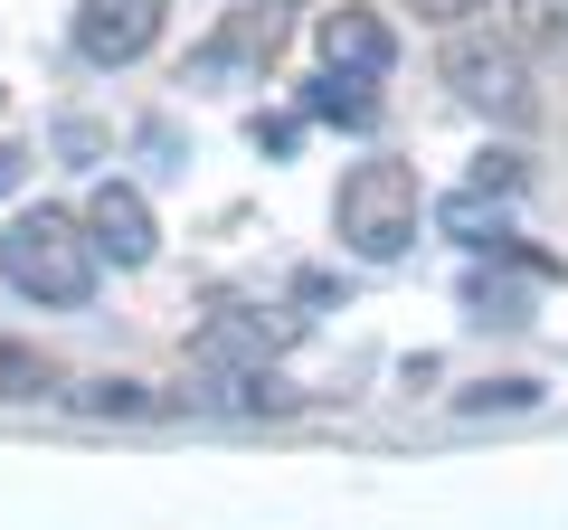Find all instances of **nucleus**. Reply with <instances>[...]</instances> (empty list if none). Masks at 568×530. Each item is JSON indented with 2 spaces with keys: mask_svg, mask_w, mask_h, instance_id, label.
<instances>
[{
  "mask_svg": "<svg viewBox=\"0 0 568 530\" xmlns=\"http://www.w3.org/2000/svg\"><path fill=\"white\" fill-rule=\"evenodd\" d=\"M0 275H10V294H29V304L77 313L85 294H95V237H85V218H67V208H20V218L0 227Z\"/></svg>",
  "mask_w": 568,
  "mask_h": 530,
  "instance_id": "1",
  "label": "nucleus"
},
{
  "mask_svg": "<svg viewBox=\"0 0 568 530\" xmlns=\"http://www.w3.org/2000/svg\"><path fill=\"white\" fill-rule=\"evenodd\" d=\"M417 218H426V200H417V171H407V162H351L342 171L332 227H342V246L361 265L407 256V246H417Z\"/></svg>",
  "mask_w": 568,
  "mask_h": 530,
  "instance_id": "2",
  "label": "nucleus"
},
{
  "mask_svg": "<svg viewBox=\"0 0 568 530\" xmlns=\"http://www.w3.org/2000/svg\"><path fill=\"white\" fill-rule=\"evenodd\" d=\"M294 342V323L284 313H256V304H227V313H209L200 332H190V379H209V388H227V379H265V360Z\"/></svg>",
  "mask_w": 568,
  "mask_h": 530,
  "instance_id": "3",
  "label": "nucleus"
},
{
  "mask_svg": "<svg viewBox=\"0 0 568 530\" xmlns=\"http://www.w3.org/2000/svg\"><path fill=\"white\" fill-rule=\"evenodd\" d=\"M446 85L465 104H484V114H503V123L530 114V67H521L511 39H455L446 48Z\"/></svg>",
  "mask_w": 568,
  "mask_h": 530,
  "instance_id": "4",
  "label": "nucleus"
},
{
  "mask_svg": "<svg viewBox=\"0 0 568 530\" xmlns=\"http://www.w3.org/2000/svg\"><path fill=\"white\" fill-rule=\"evenodd\" d=\"M275 39H284V0H246V10H227V20L190 48V77L200 85H237V77H256V67L275 58Z\"/></svg>",
  "mask_w": 568,
  "mask_h": 530,
  "instance_id": "5",
  "label": "nucleus"
},
{
  "mask_svg": "<svg viewBox=\"0 0 568 530\" xmlns=\"http://www.w3.org/2000/svg\"><path fill=\"white\" fill-rule=\"evenodd\" d=\"M162 0H77V58L85 67H133L162 48Z\"/></svg>",
  "mask_w": 568,
  "mask_h": 530,
  "instance_id": "6",
  "label": "nucleus"
},
{
  "mask_svg": "<svg viewBox=\"0 0 568 530\" xmlns=\"http://www.w3.org/2000/svg\"><path fill=\"white\" fill-rule=\"evenodd\" d=\"M85 237H95V256L114 265H152V200H142L133 181H95V200H85Z\"/></svg>",
  "mask_w": 568,
  "mask_h": 530,
  "instance_id": "7",
  "label": "nucleus"
},
{
  "mask_svg": "<svg viewBox=\"0 0 568 530\" xmlns=\"http://www.w3.org/2000/svg\"><path fill=\"white\" fill-rule=\"evenodd\" d=\"M323 58H332V77L379 85L388 67H398V39H388L379 10H323Z\"/></svg>",
  "mask_w": 568,
  "mask_h": 530,
  "instance_id": "8",
  "label": "nucleus"
},
{
  "mask_svg": "<svg viewBox=\"0 0 568 530\" xmlns=\"http://www.w3.org/2000/svg\"><path fill=\"white\" fill-rule=\"evenodd\" d=\"M436 227H446L455 246H503L511 237V200L503 190H455V200H436Z\"/></svg>",
  "mask_w": 568,
  "mask_h": 530,
  "instance_id": "9",
  "label": "nucleus"
},
{
  "mask_svg": "<svg viewBox=\"0 0 568 530\" xmlns=\"http://www.w3.org/2000/svg\"><path fill=\"white\" fill-rule=\"evenodd\" d=\"M304 114H313V123H351V133H369V123H379V95H369L361 77H332V67H323V77L304 85Z\"/></svg>",
  "mask_w": 568,
  "mask_h": 530,
  "instance_id": "10",
  "label": "nucleus"
},
{
  "mask_svg": "<svg viewBox=\"0 0 568 530\" xmlns=\"http://www.w3.org/2000/svg\"><path fill=\"white\" fill-rule=\"evenodd\" d=\"M48 379H58V369H48V350H29V342H0V398H39Z\"/></svg>",
  "mask_w": 568,
  "mask_h": 530,
  "instance_id": "11",
  "label": "nucleus"
},
{
  "mask_svg": "<svg viewBox=\"0 0 568 530\" xmlns=\"http://www.w3.org/2000/svg\"><path fill=\"white\" fill-rule=\"evenodd\" d=\"M246 133H256V152H294L304 143V114H256Z\"/></svg>",
  "mask_w": 568,
  "mask_h": 530,
  "instance_id": "12",
  "label": "nucleus"
},
{
  "mask_svg": "<svg viewBox=\"0 0 568 530\" xmlns=\"http://www.w3.org/2000/svg\"><path fill=\"white\" fill-rule=\"evenodd\" d=\"M58 152H67V162H95V152H104V133H95L85 114H67V123H58Z\"/></svg>",
  "mask_w": 568,
  "mask_h": 530,
  "instance_id": "13",
  "label": "nucleus"
},
{
  "mask_svg": "<svg viewBox=\"0 0 568 530\" xmlns=\"http://www.w3.org/2000/svg\"><path fill=\"white\" fill-rule=\"evenodd\" d=\"M474 190H503L511 200V190H521V162H511V152H484V162H474Z\"/></svg>",
  "mask_w": 568,
  "mask_h": 530,
  "instance_id": "14",
  "label": "nucleus"
},
{
  "mask_svg": "<svg viewBox=\"0 0 568 530\" xmlns=\"http://www.w3.org/2000/svg\"><path fill=\"white\" fill-rule=\"evenodd\" d=\"M85 408H95V417H104V408L133 417V408H142V388H133V379H95V388H85Z\"/></svg>",
  "mask_w": 568,
  "mask_h": 530,
  "instance_id": "15",
  "label": "nucleus"
},
{
  "mask_svg": "<svg viewBox=\"0 0 568 530\" xmlns=\"http://www.w3.org/2000/svg\"><path fill=\"white\" fill-rule=\"evenodd\" d=\"M20 181H29V152H20V143H0V200H10Z\"/></svg>",
  "mask_w": 568,
  "mask_h": 530,
  "instance_id": "16",
  "label": "nucleus"
},
{
  "mask_svg": "<svg viewBox=\"0 0 568 530\" xmlns=\"http://www.w3.org/2000/svg\"><path fill=\"white\" fill-rule=\"evenodd\" d=\"M426 20H465V10H484V0H417Z\"/></svg>",
  "mask_w": 568,
  "mask_h": 530,
  "instance_id": "17",
  "label": "nucleus"
}]
</instances>
